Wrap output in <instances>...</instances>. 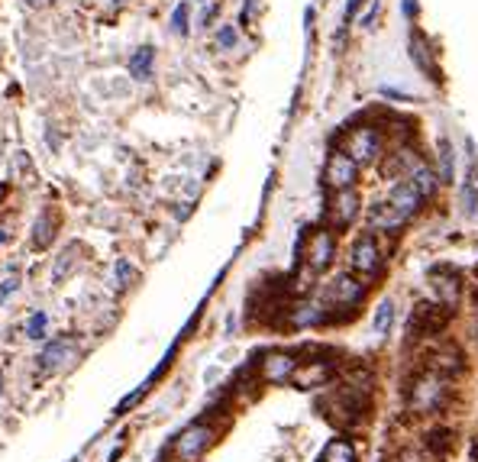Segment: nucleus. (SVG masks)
Here are the masks:
<instances>
[{
    "instance_id": "2",
    "label": "nucleus",
    "mask_w": 478,
    "mask_h": 462,
    "mask_svg": "<svg viewBox=\"0 0 478 462\" xmlns=\"http://www.w3.org/2000/svg\"><path fill=\"white\" fill-rule=\"evenodd\" d=\"M443 395H446L443 378H440L437 372H427V369H423L411 382V388H407V404H411V411L427 414V411H437L440 401H443Z\"/></svg>"
},
{
    "instance_id": "14",
    "label": "nucleus",
    "mask_w": 478,
    "mask_h": 462,
    "mask_svg": "<svg viewBox=\"0 0 478 462\" xmlns=\"http://www.w3.org/2000/svg\"><path fill=\"white\" fill-rule=\"evenodd\" d=\"M420 201H423V197L417 194V188H414L411 181H398V185L391 188V194H388V204L398 210V217L401 220L414 217V214L420 210Z\"/></svg>"
},
{
    "instance_id": "23",
    "label": "nucleus",
    "mask_w": 478,
    "mask_h": 462,
    "mask_svg": "<svg viewBox=\"0 0 478 462\" xmlns=\"http://www.w3.org/2000/svg\"><path fill=\"white\" fill-rule=\"evenodd\" d=\"M411 52H414V62H417L420 71H430V75H433V81H440V71L433 68V62H430V49L423 46V36H420V33H414V39H411Z\"/></svg>"
},
{
    "instance_id": "6",
    "label": "nucleus",
    "mask_w": 478,
    "mask_h": 462,
    "mask_svg": "<svg viewBox=\"0 0 478 462\" xmlns=\"http://www.w3.org/2000/svg\"><path fill=\"white\" fill-rule=\"evenodd\" d=\"M356 275L362 278H375L381 272V249H378V239L372 233H362L353 246V259H349Z\"/></svg>"
},
{
    "instance_id": "1",
    "label": "nucleus",
    "mask_w": 478,
    "mask_h": 462,
    "mask_svg": "<svg viewBox=\"0 0 478 462\" xmlns=\"http://www.w3.org/2000/svg\"><path fill=\"white\" fill-rule=\"evenodd\" d=\"M453 320V307L446 304H433V301H420L411 314V323H407V340H423V336H437L446 330V323Z\"/></svg>"
},
{
    "instance_id": "34",
    "label": "nucleus",
    "mask_w": 478,
    "mask_h": 462,
    "mask_svg": "<svg viewBox=\"0 0 478 462\" xmlns=\"http://www.w3.org/2000/svg\"><path fill=\"white\" fill-rule=\"evenodd\" d=\"M23 4H29V7H39L42 0H23Z\"/></svg>"
},
{
    "instance_id": "29",
    "label": "nucleus",
    "mask_w": 478,
    "mask_h": 462,
    "mask_svg": "<svg viewBox=\"0 0 478 462\" xmlns=\"http://www.w3.org/2000/svg\"><path fill=\"white\" fill-rule=\"evenodd\" d=\"M217 42L223 46V49H233V46H236V29H233V26H220Z\"/></svg>"
},
{
    "instance_id": "25",
    "label": "nucleus",
    "mask_w": 478,
    "mask_h": 462,
    "mask_svg": "<svg viewBox=\"0 0 478 462\" xmlns=\"http://www.w3.org/2000/svg\"><path fill=\"white\" fill-rule=\"evenodd\" d=\"M391 320H395V304L381 301V304H378V311H375V320H372V330L385 336L388 330H391Z\"/></svg>"
},
{
    "instance_id": "26",
    "label": "nucleus",
    "mask_w": 478,
    "mask_h": 462,
    "mask_svg": "<svg viewBox=\"0 0 478 462\" xmlns=\"http://www.w3.org/2000/svg\"><path fill=\"white\" fill-rule=\"evenodd\" d=\"M188 17H191V4H188V0H181V4L175 7V13H171V29H175L178 36H188V33H191Z\"/></svg>"
},
{
    "instance_id": "5",
    "label": "nucleus",
    "mask_w": 478,
    "mask_h": 462,
    "mask_svg": "<svg viewBox=\"0 0 478 462\" xmlns=\"http://www.w3.org/2000/svg\"><path fill=\"white\" fill-rule=\"evenodd\" d=\"M346 152L356 159V165H369L381 155V130L378 126H359L346 139Z\"/></svg>"
},
{
    "instance_id": "15",
    "label": "nucleus",
    "mask_w": 478,
    "mask_h": 462,
    "mask_svg": "<svg viewBox=\"0 0 478 462\" xmlns=\"http://www.w3.org/2000/svg\"><path fill=\"white\" fill-rule=\"evenodd\" d=\"M294 369H297V362H294L291 353H269L262 362V378L278 385V382H288L294 375Z\"/></svg>"
},
{
    "instance_id": "9",
    "label": "nucleus",
    "mask_w": 478,
    "mask_h": 462,
    "mask_svg": "<svg viewBox=\"0 0 478 462\" xmlns=\"http://www.w3.org/2000/svg\"><path fill=\"white\" fill-rule=\"evenodd\" d=\"M356 217H359V194H356L353 188H346V191H333L330 207H327L330 227H333V230H346Z\"/></svg>"
},
{
    "instance_id": "33",
    "label": "nucleus",
    "mask_w": 478,
    "mask_h": 462,
    "mask_svg": "<svg viewBox=\"0 0 478 462\" xmlns=\"http://www.w3.org/2000/svg\"><path fill=\"white\" fill-rule=\"evenodd\" d=\"M252 7H255V0H246V7H243V23H249V17H252Z\"/></svg>"
},
{
    "instance_id": "13",
    "label": "nucleus",
    "mask_w": 478,
    "mask_h": 462,
    "mask_svg": "<svg viewBox=\"0 0 478 462\" xmlns=\"http://www.w3.org/2000/svg\"><path fill=\"white\" fill-rule=\"evenodd\" d=\"M330 378H333V362L327 359H317V362H304V365H297L291 375V382L297 388H320V385H327Z\"/></svg>"
},
{
    "instance_id": "4",
    "label": "nucleus",
    "mask_w": 478,
    "mask_h": 462,
    "mask_svg": "<svg viewBox=\"0 0 478 462\" xmlns=\"http://www.w3.org/2000/svg\"><path fill=\"white\" fill-rule=\"evenodd\" d=\"M356 178H359V165L349 152H330L327 159V168H323V185L330 191H346V188L356 185Z\"/></svg>"
},
{
    "instance_id": "11",
    "label": "nucleus",
    "mask_w": 478,
    "mask_h": 462,
    "mask_svg": "<svg viewBox=\"0 0 478 462\" xmlns=\"http://www.w3.org/2000/svg\"><path fill=\"white\" fill-rule=\"evenodd\" d=\"M75 359H78L75 340H55V343H49L42 349L39 365H42V372H59V369H68Z\"/></svg>"
},
{
    "instance_id": "36",
    "label": "nucleus",
    "mask_w": 478,
    "mask_h": 462,
    "mask_svg": "<svg viewBox=\"0 0 478 462\" xmlns=\"http://www.w3.org/2000/svg\"><path fill=\"white\" fill-rule=\"evenodd\" d=\"M0 391H3V378H0Z\"/></svg>"
},
{
    "instance_id": "30",
    "label": "nucleus",
    "mask_w": 478,
    "mask_h": 462,
    "mask_svg": "<svg viewBox=\"0 0 478 462\" xmlns=\"http://www.w3.org/2000/svg\"><path fill=\"white\" fill-rule=\"evenodd\" d=\"M362 7V0H349V4H346V13H343V29H339V36L346 33V26H349V20L356 17V10Z\"/></svg>"
},
{
    "instance_id": "32",
    "label": "nucleus",
    "mask_w": 478,
    "mask_h": 462,
    "mask_svg": "<svg viewBox=\"0 0 478 462\" xmlns=\"http://www.w3.org/2000/svg\"><path fill=\"white\" fill-rule=\"evenodd\" d=\"M404 13H407V20L417 17V0H404Z\"/></svg>"
},
{
    "instance_id": "19",
    "label": "nucleus",
    "mask_w": 478,
    "mask_h": 462,
    "mask_svg": "<svg viewBox=\"0 0 478 462\" xmlns=\"http://www.w3.org/2000/svg\"><path fill=\"white\" fill-rule=\"evenodd\" d=\"M369 220H372V227L375 230H398L404 223L401 217H398V210L391 207V204H375V207H372V214H369Z\"/></svg>"
},
{
    "instance_id": "22",
    "label": "nucleus",
    "mask_w": 478,
    "mask_h": 462,
    "mask_svg": "<svg viewBox=\"0 0 478 462\" xmlns=\"http://www.w3.org/2000/svg\"><path fill=\"white\" fill-rule=\"evenodd\" d=\"M75 265H78V246H65V249L59 252L55 265H52V281H65Z\"/></svg>"
},
{
    "instance_id": "28",
    "label": "nucleus",
    "mask_w": 478,
    "mask_h": 462,
    "mask_svg": "<svg viewBox=\"0 0 478 462\" xmlns=\"http://www.w3.org/2000/svg\"><path fill=\"white\" fill-rule=\"evenodd\" d=\"M136 278V272H133V265L126 259H120L117 262V288H129V281Z\"/></svg>"
},
{
    "instance_id": "18",
    "label": "nucleus",
    "mask_w": 478,
    "mask_h": 462,
    "mask_svg": "<svg viewBox=\"0 0 478 462\" xmlns=\"http://www.w3.org/2000/svg\"><path fill=\"white\" fill-rule=\"evenodd\" d=\"M152 59H155V49H152V46L136 49L133 59H129V78H136V81H149L152 78Z\"/></svg>"
},
{
    "instance_id": "35",
    "label": "nucleus",
    "mask_w": 478,
    "mask_h": 462,
    "mask_svg": "<svg viewBox=\"0 0 478 462\" xmlns=\"http://www.w3.org/2000/svg\"><path fill=\"white\" fill-rule=\"evenodd\" d=\"M0 243H7V233H3V230H0Z\"/></svg>"
},
{
    "instance_id": "27",
    "label": "nucleus",
    "mask_w": 478,
    "mask_h": 462,
    "mask_svg": "<svg viewBox=\"0 0 478 462\" xmlns=\"http://www.w3.org/2000/svg\"><path fill=\"white\" fill-rule=\"evenodd\" d=\"M45 323H49V320H45V314H33V317H29V323H26V336H29V340H42Z\"/></svg>"
},
{
    "instance_id": "17",
    "label": "nucleus",
    "mask_w": 478,
    "mask_h": 462,
    "mask_svg": "<svg viewBox=\"0 0 478 462\" xmlns=\"http://www.w3.org/2000/svg\"><path fill=\"white\" fill-rule=\"evenodd\" d=\"M320 462H356V446L346 437L330 440V443L323 446V453H320Z\"/></svg>"
},
{
    "instance_id": "8",
    "label": "nucleus",
    "mask_w": 478,
    "mask_h": 462,
    "mask_svg": "<svg viewBox=\"0 0 478 462\" xmlns=\"http://www.w3.org/2000/svg\"><path fill=\"white\" fill-rule=\"evenodd\" d=\"M213 437H217V433H213V427H207V424H191V427H188L185 433L175 440L178 459H185V462L201 459L204 449L213 443Z\"/></svg>"
},
{
    "instance_id": "7",
    "label": "nucleus",
    "mask_w": 478,
    "mask_h": 462,
    "mask_svg": "<svg viewBox=\"0 0 478 462\" xmlns=\"http://www.w3.org/2000/svg\"><path fill=\"white\" fill-rule=\"evenodd\" d=\"M333 252H336V239L330 230H317V233H307L304 239V262L311 272H323L333 262Z\"/></svg>"
},
{
    "instance_id": "16",
    "label": "nucleus",
    "mask_w": 478,
    "mask_h": 462,
    "mask_svg": "<svg viewBox=\"0 0 478 462\" xmlns=\"http://www.w3.org/2000/svg\"><path fill=\"white\" fill-rule=\"evenodd\" d=\"M453 443H456V433L449 427H433L427 433V449L437 456V459H446V456L453 453Z\"/></svg>"
},
{
    "instance_id": "24",
    "label": "nucleus",
    "mask_w": 478,
    "mask_h": 462,
    "mask_svg": "<svg viewBox=\"0 0 478 462\" xmlns=\"http://www.w3.org/2000/svg\"><path fill=\"white\" fill-rule=\"evenodd\" d=\"M49 243H52V214L45 210V214L36 220V227H33V246L36 249H45Z\"/></svg>"
},
{
    "instance_id": "3",
    "label": "nucleus",
    "mask_w": 478,
    "mask_h": 462,
    "mask_svg": "<svg viewBox=\"0 0 478 462\" xmlns=\"http://www.w3.org/2000/svg\"><path fill=\"white\" fill-rule=\"evenodd\" d=\"M362 301H365V285H362L359 278L349 275V272H346V275H336L327 285V291H323V304L339 307V311H346V314H356V307H359Z\"/></svg>"
},
{
    "instance_id": "12",
    "label": "nucleus",
    "mask_w": 478,
    "mask_h": 462,
    "mask_svg": "<svg viewBox=\"0 0 478 462\" xmlns=\"http://www.w3.org/2000/svg\"><path fill=\"white\" fill-rule=\"evenodd\" d=\"M430 281H433V288L440 294V304L456 307V301H459V294H462L459 272L449 269V265H437V269H430Z\"/></svg>"
},
{
    "instance_id": "10",
    "label": "nucleus",
    "mask_w": 478,
    "mask_h": 462,
    "mask_svg": "<svg viewBox=\"0 0 478 462\" xmlns=\"http://www.w3.org/2000/svg\"><path fill=\"white\" fill-rule=\"evenodd\" d=\"M465 369V356L459 353L456 343H443L437 349H430L427 356V372H437V375H456V372Z\"/></svg>"
},
{
    "instance_id": "21",
    "label": "nucleus",
    "mask_w": 478,
    "mask_h": 462,
    "mask_svg": "<svg viewBox=\"0 0 478 462\" xmlns=\"http://www.w3.org/2000/svg\"><path fill=\"white\" fill-rule=\"evenodd\" d=\"M456 175V149L449 139H440V185H453Z\"/></svg>"
},
{
    "instance_id": "31",
    "label": "nucleus",
    "mask_w": 478,
    "mask_h": 462,
    "mask_svg": "<svg viewBox=\"0 0 478 462\" xmlns=\"http://www.w3.org/2000/svg\"><path fill=\"white\" fill-rule=\"evenodd\" d=\"M13 291H17V281L10 278V281H3V288H0V301H7V298H10Z\"/></svg>"
},
{
    "instance_id": "20",
    "label": "nucleus",
    "mask_w": 478,
    "mask_h": 462,
    "mask_svg": "<svg viewBox=\"0 0 478 462\" xmlns=\"http://www.w3.org/2000/svg\"><path fill=\"white\" fill-rule=\"evenodd\" d=\"M407 181L417 188L420 197H430V194L437 191V185H440V175L433 172V168H427V165H417V168H414V175L407 178Z\"/></svg>"
}]
</instances>
